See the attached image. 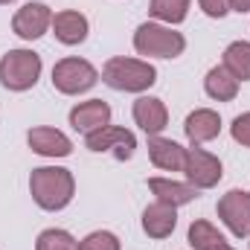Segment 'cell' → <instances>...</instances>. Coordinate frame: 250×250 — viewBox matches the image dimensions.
<instances>
[{
    "instance_id": "obj_15",
    "label": "cell",
    "mask_w": 250,
    "mask_h": 250,
    "mask_svg": "<svg viewBox=\"0 0 250 250\" xmlns=\"http://www.w3.org/2000/svg\"><path fill=\"white\" fill-rule=\"evenodd\" d=\"M148 160L160 172H184L187 163V148L169 137H148Z\"/></svg>"
},
{
    "instance_id": "obj_1",
    "label": "cell",
    "mask_w": 250,
    "mask_h": 250,
    "mask_svg": "<svg viewBox=\"0 0 250 250\" xmlns=\"http://www.w3.org/2000/svg\"><path fill=\"white\" fill-rule=\"evenodd\" d=\"M29 195L47 212H62L76 195V178L64 166H38L29 175Z\"/></svg>"
},
{
    "instance_id": "obj_18",
    "label": "cell",
    "mask_w": 250,
    "mask_h": 250,
    "mask_svg": "<svg viewBox=\"0 0 250 250\" xmlns=\"http://www.w3.org/2000/svg\"><path fill=\"white\" fill-rule=\"evenodd\" d=\"M239 84H242V82H239L224 64L209 67L207 76H204V90H207V96L215 99V102H233V99L239 96Z\"/></svg>"
},
{
    "instance_id": "obj_3",
    "label": "cell",
    "mask_w": 250,
    "mask_h": 250,
    "mask_svg": "<svg viewBox=\"0 0 250 250\" xmlns=\"http://www.w3.org/2000/svg\"><path fill=\"white\" fill-rule=\"evenodd\" d=\"M134 50L146 62L148 59H178L187 50V38L175 26H166L160 21H146L134 29Z\"/></svg>"
},
{
    "instance_id": "obj_17",
    "label": "cell",
    "mask_w": 250,
    "mask_h": 250,
    "mask_svg": "<svg viewBox=\"0 0 250 250\" xmlns=\"http://www.w3.org/2000/svg\"><path fill=\"white\" fill-rule=\"evenodd\" d=\"M148 189L154 195V201L169 204V207H187L198 198V189L187 181H172V178H148Z\"/></svg>"
},
{
    "instance_id": "obj_27",
    "label": "cell",
    "mask_w": 250,
    "mask_h": 250,
    "mask_svg": "<svg viewBox=\"0 0 250 250\" xmlns=\"http://www.w3.org/2000/svg\"><path fill=\"white\" fill-rule=\"evenodd\" d=\"M215 250H236V248H233L230 242H221V245H218V248H215Z\"/></svg>"
},
{
    "instance_id": "obj_7",
    "label": "cell",
    "mask_w": 250,
    "mask_h": 250,
    "mask_svg": "<svg viewBox=\"0 0 250 250\" xmlns=\"http://www.w3.org/2000/svg\"><path fill=\"white\" fill-rule=\"evenodd\" d=\"M84 148L96 154H114L117 160H131L137 151V137L134 131H128L123 125H105L84 137Z\"/></svg>"
},
{
    "instance_id": "obj_19",
    "label": "cell",
    "mask_w": 250,
    "mask_h": 250,
    "mask_svg": "<svg viewBox=\"0 0 250 250\" xmlns=\"http://www.w3.org/2000/svg\"><path fill=\"white\" fill-rule=\"evenodd\" d=\"M192 0H148V15L166 26H181L189 18Z\"/></svg>"
},
{
    "instance_id": "obj_9",
    "label": "cell",
    "mask_w": 250,
    "mask_h": 250,
    "mask_svg": "<svg viewBox=\"0 0 250 250\" xmlns=\"http://www.w3.org/2000/svg\"><path fill=\"white\" fill-rule=\"evenodd\" d=\"M53 29V9L47 3H23L12 18V32L23 41H38Z\"/></svg>"
},
{
    "instance_id": "obj_29",
    "label": "cell",
    "mask_w": 250,
    "mask_h": 250,
    "mask_svg": "<svg viewBox=\"0 0 250 250\" xmlns=\"http://www.w3.org/2000/svg\"><path fill=\"white\" fill-rule=\"evenodd\" d=\"M248 239H250V236H248Z\"/></svg>"
},
{
    "instance_id": "obj_4",
    "label": "cell",
    "mask_w": 250,
    "mask_h": 250,
    "mask_svg": "<svg viewBox=\"0 0 250 250\" xmlns=\"http://www.w3.org/2000/svg\"><path fill=\"white\" fill-rule=\"evenodd\" d=\"M41 70H44V62L35 50H26V47L9 50L0 59V84L12 93H26L38 84Z\"/></svg>"
},
{
    "instance_id": "obj_28",
    "label": "cell",
    "mask_w": 250,
    "mask_h": 250,
    "mask_svg": "<svg viewBox=\"0 0 250 250\" xmlns=\"http://www.w3.org/2000/svg\"><path fill=\"white\" fill-rule=\"evenodd\" d=\"M9 3H15V0H0V6H9Z\"/></svg>"
},
{
    "instance_id": "obj_22",
    "label": "cell",
    "mask_w": 250,
    "mask_h": 250,
    "mask_svg": "<svg viewBox=\"0 0 250 250\" xmlns=\"http://www.w3.org/2000/svg\"><path fill=\"white\" fill-rule=\"evenodd\" d=\"M35 250H79V242L70 230L62 227H47L38 233L35 239Z\"/></svg>"
},
{
    "instance_id": "obj_25",
    "label": "cell",
    "mask_w": 250,
    "mask_h": 250,
    "mask_svg": "<svg viewBox=\"0 0 250 250\" xmlns=\"http://www.w3.org/2000/svg\"><path fill=\"white\" fill-rule=\"evenodd\" d=\"M198 6H201V12H204L207 18H212V21H221V18L230 15V0H198Z\"/></svg>"
},
{
    "instance_id": "obj_26",
    "label": "cell",
    "mask_w": 250,
    "mask_h": 250,
    "mask_svg": "<svg viewBox=\"0 0 250 250\" xmlns=\"http://www.w3.org/2000/svg\"><path fill=\"white\" fill-rule=\"evenodd\" d=\"M230 12H239V15L250 12V0H230Z\"/></svg>"
},
{
    "instance_id": "obj_20",
    "label": "cell",
    "mask_w": 250,
    "mask_h": 250,
    "mask_svg": "<svg viewBox=\"0 0 250 250\" xmlns=\"http://www.w3.org/2000/svg\"><path fill=\"white\" fill-rule=\"evenodd\" d=\"M187 242L195 250H215L221 242H227V239H224V233H221L212 221H207V218H195V221L189 224Z\"/></svg>"
},
{
    "instance_id": "obj_8",
    "label": "cell",
    "mask_w": 250,
    "mask_h": 250,
    "mask_svg": "<svg viewBox=\"0 0 250 250\" xmlns=\"http://www.w3.org/2000/svg\"><path fill=\"white\" fill-rule=\"evenodd\" d=\"M221 224L236 236V239H248L250 236V192L248 189H230L218 198L215 207Z\"/></svg>"
},
{
    "instance_id": "obj_23",
    "label": "cell",
    "mask_w": 250,
    "mask_h": 250,
    "mask_svg": "<svg viewBox=\"0 0 250 250\" xmlns=\"http://www.w3.org/2000/svg\"><path fill=\"white\" fill-rule=\"evenodd\" d=\"M79 250H123V242L111 230H93L79 242Z\"/></svg>"
},
{
    "instance_id": "obj_14",
    "label": "cell",
    "mask_w": 250,
    "mask_h": 250,
    "mask_svg": "<svg viewBox=\"0 0 250 250\" xmlns=\"http://www.w3.org/2000/svg\"><path fill=\"white\" fill-rule=\"evenodd\" d=\"M184 134H187V140L192 146L212 143L221 134V114L212 111V108H195L184 120Z\"/></svg>"
},
{
    "instance_id": "obj_16",
    "label": "cell",
    "mask_w": 250,
    "mask_h": 250,
    "mask_svg": "<svg viewBox=\"0 0 250 250\" xmlns=\"http://www.w3.org/2000/svg\"><path fill=\"white\" fill-rule=\"evenodd\" d=\"M178 227V209L169 207V204H148L143 209V233L148 239H169Z\"/></svg>"
},
{
    "instance_id": "obj_11",
    "label": "cell",
    "mask_w": 250,
    "mask_h": 250,
    "mask_svg": "<svg viewBox=\"0 0 250 250\" xmlns=\"http://www.w3.org/2000/svg\"><path fill=\"white\" fill-rule=\"evenodd\" d=\"M26 143H29V148H32L35 154L50 157V160H56V157H70V154H73V140H70L64 131L50 128V125H35V128H29V131H26Z\"/></svg>"
},
{
    "instance_id": "obj_12",
    "label": "cell",
    "mask_w": 250,
    "mask_h": 250,
    "mask_svg": "<svg viewBox=\"0 0 250 250\" xmlns=\"http://www.w3.org/2000/svg\"><path fill=\"white\" fill-rule=\"evenodd\" d=\"M67 120L73 125V131H79V134L87 137V134L111 125V105L105 99H87V102L73 105L70 114H67Z\"/></svg>"
},
{
    "instance_id": "obj_24",
    "label": "cell",
    "mask_w": 250,
    "mask_h": 250,
    "mask_svg": "<svg viewBox=\"0 0 250 250\" xmlns=\"http://www.w3.org/2000/svg\"><path fill=\"white\" fill-rule=\"evenodd\" d=\"M230 137H233L242 148H250V111L239 114V117L230 123Z\"/></svg>"
},
{
    "instance_id": "obj_21",
    "label": "cell",
    "mask_w": 250,
    "mask_h": 250,
    "mask_svg": "<svg viewBox=\"0 0 250 250\" xmlns=\"http://www.w3.org/2000/svg\"><path fill=\"white\" fill-rule=\"evenodd\" d=\"M221 64L239 79V82H250V41H233L227 44Z\"/></svg>"
},
{
    "instance_id": "obj_13",
    "label": "cell",
    "mask_w": 250,
    "mask_h": 250,
    "mask_svg": "<svg viewBox=\"0 0 250 250\" xmlns=\"http://www.w3.org/2000/svg\"><path fill=\"white\" fill-rule=\"evenodd\" d=\"M53 35H56V41L64 44V47H79L90 35V21L82 12H76V9L56 12L53 15Z\"/></svg>"
},
{
    "instance_id": "obj_2",
    "label": "cell",
    "mask_w": 250,
    "mask_h": 250,
    "mask_svg": "<svg viewBox=\"0 0 250 250\" xmlns=\"http://www.w3.org/2000/svg\"><path fill=\"white\" fill-rule=\"evenodd\" d=\"M102 82L120 93H146L157 82V67L146 59L114 56L102 64Z\"/></svg>"
},
{
    "instance_id": "obj_5",
    "label": "cell",
    "mask_w": 250,
    "mask_h": 250,
    "mask_svg": "<svg viewBox=\"0 0 250 250\" xmlns=\"http://www.w3.org/2000/svg\"><path fill=\"white\" fill-rule=\"evenodd\" d=\"M96 82H99V70L87 62V59L67 56L62 62H56V67H53V87L59 93H64V96L87 93Z\"/></svg>"
},
{
    "instance_id": "obj_10",
    "label": "cell",
    "mask_w": 250,
    "mask_h": 250,
    "mask_svg": "<svg viewBox=\"0 0 250 250\" xmlns=\"http://www.w3.org/2000/svg\"><path fill=\"white\" fill-rule=\"evenodd\" d=\"M131 117H134V123L140 125V131H146L148 137H157L169 125V108H166L163 99L140 93L134 99V105H131Z\"/></svg>"
},
{
    "instance_id": "obj_6",
    "label": "cell",
    "mask_w": 250,
    "mask_h": 250,
    "mask_svg": "<svg viewBox=\"0 0 250 250\" xmlns=\"http://www.w3.org/2000/svg\"><path fill=\"white\" fill-rule=\"evenodd\" d=\"M184 178L198 192L201 189H212V187H218V181L224 178V166H221V160L212 151H207L201 146H189L187 163H184Z\"/></svg>"
}]
</instances>
